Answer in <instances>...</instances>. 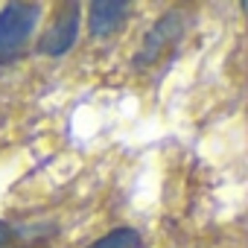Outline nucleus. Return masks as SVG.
Returning a JSON list of instances; mask_svg holds the SVG:
<instances>
[{
    "mask_svg": "<svg viewBox=\"0 0 248 248\" xmlns=\"http://www.w3.org/2000/svg\"><path fill=\"white\" fill-rule=\"evenodd\" d=\"M79 12H82L79 3H67L64 9H59V15L53 18V24L47 27V32L38 41V50L44 56L59 59V56L73 50V44L79 38V27H82V15Z\"/></svg>",
    "mask_w": 248,
    "mask_h": 248,
    "instance_id": "f03ea898",
    "label": "nucleus"
},
{
    "mask_svg": "<svg viewBox=\"0 0 248 248\" xmlns=\"http://www.w3.org/2000/svg\"><path fill=\"white\" fill-rule=\"evenodd\" d=\"M9 236H12V231H9L3 222H0V245H3V242H9Z\"/></svg>",
    "mask_w": 248,
    "mask_h": 248,
    "instance_id": "423d86ee",
    "label": "nucleus"
},
{
    "mask_svg": "<svg viewBox=\"0 0 248 248\" xmlns=\"http://www.w3.org/2000/svg\"><path fill=\"white\" fill-rule=\"evenodd\" d=\"M41 12V3H6L0 9V64L21 62L35 35Z\"/></svg>",
    "mask_w": 248,
    "mask_h": 248,
    "instance_id": "f257e3e1",
    "label": "nucleus"
},
{
    "mask_svg": "<svg viewBox=\"0 0 248 248\" xmlns=\"http://www.w3.org/2000/svg\"><path fill=\"white\" fill-rule=\"evenodd\" d=\"M132 15V3L123 0H96L88 6V30L93 38H111L114 32H120L126 27Z\"/></svg>",
    "mask_w": 248,
    "mask_h": 248,
    "instance_id": "7ed1b4c3",
    "label": "nucleus"
},
{
    "mask_svg": "<svg viewBox=\"0 0 248 248\" xmlns=\"http://www.w3.org/2000/svg\"><path fill=\"white\" fill-rule=\"evenodd\" d=\"M178 35H181V18H178V12H170L167 18H161V21L149 30L146 44H143V50H140L138 62H140V64L155 62L167 44H175V41H178Z\"/></svg>",
    "mask_w": 248,
    "mask_h": 248,
    "instance_id": "20e7f679",
    "label": "nucleus"
},
{
    "mask_svg": "<svg viewBox=\"0 0 248 248\" xmlns=\"http://www.w3.org/2000/svg\"><path fill=\"white\" fill-rule=\"evenodd\" d=\"M91 248H143V239L135 228H114L105 236H99Z\"/></svg>",
    "mask_w": 248,
    "mask_h": 248,
    "instance_id": "39448f33",
    "label": "nucleus"
}]
</instances>
